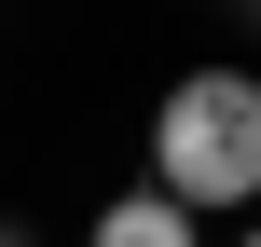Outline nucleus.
Returning a JSON list of instances; mask_svg holds the SVG:
<instances>
[{
  "instance_id": "f257e3e1",
  "label": "nucleus",
  "mask_w": 261,
  "mask_h": 247,
  "mask_svg": "<svg viewBox=\"0 0 261 247\" xmlns=\"http://www.w3.org/2000/svg\"><path fill=\"white\" fill-rule=\"evenodd\" d=\"M151 193L179 220H248L261 206V69H179L151 96Z\"/></svg>"
},
{
  "instance_id": "20e7f679",
  "label": "nucleus",
  "mask_w": 261,
  "mask_h": 247,
  "mask_svg": "<svg viewBox=\"0 0 261 247\" xmlns=\"http://www.w3.org/2000/svg\"><path fill=\"white\" fill-rule=\"evenodd\" d=\"M0 247H28V234H14V220H0Z\"/></svg>"
},
{
  "instance_id": "f03ea898",
  "label": "nucleus",
  "mask_w": 261,
  "mask_h": 247,
  "mask_svg": "<svg viewBox=\"0 0 261 247\" xmlns=\"http://www.w3.org/2000/svg\"><path fill=\"white\" fill-rule=\"evenodd\" d=\"M83 247H206V220H179V206L138 179V193H110V206L83 220Z\"/></svg>"
},
{
  "instance_id": "7ed1b4c3",
  "label": "nucleus",
  "mask_w": 261,
  "mask_h": 247,
  "mask_svg": "<svg viewBox=\"0 0 261 247\" xmlns=\"http://www.w3.org/2000/svg\"><path fill=\"white\" fill-rule=\"evenodd\" d=\"M234 247H261V206H248V234H234Z\"/></svg>"
},
{
  "instance_id": "39448f33",
  "label": "nucleus",
  "mask_w": 261,
  "mask_h": 247,
  "mask_svg": "<svg viewBox=\"0 0 261 247\" xmlns=\"http://www.w3.org/2000/svg\"><path fill=\"white\" fill-rule=\"evenodd\" d=\"M248 28H261V0H248Z\"/></svg>"
}]
</instances>
